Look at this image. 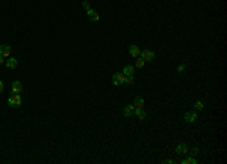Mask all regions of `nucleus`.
Here are the masks:
<instances>
[{
    "label": "nucleus",
    "instance_id": "22",
    "mask_svg": "<svg viewBox=\"0 0 227 164\" xmlns=\"http://www.w3.org/2000/svg\"><path fill=\"white\" fill-rule=\"evenodd\" d=\"M164 163L165 164H173L174 161H173V160H164Z\"/></svg>",
    "mask_w": 227,
    "mask_h": 164
},
{
    "label": "nucleus",
    "instance_id": "19",
    "mask_svg": "<svg viewBox=\"0 0 227 164\" xmlns=\"http://www.w3.org/2000/svg\"><path fill=\"white\" fill-rule=\"evenodd\" d=\"M144 63H145V62H144L142 59H138V60L135 62V66H136V68H142V66H144Z\"/></svg>",
    "mask_w": 227,
    "mask_h": 164
},
{
    "label": "nucleus",
    "instance_id": "18",
    "mask_svg": "<svg viewBox=\"0 0 227 164\" xmlns=\"http://www.w3.org/2000/svg\"><path fill=\"white\" fill-rule=\"evenodd\" d=\"M133 82H135V77H133V75H126V82H124V83H127V84H132Z\"/></svg>",
    "mask_w": 227,
    "mask_h": 164
},
{
    "label": "nucleus",
    "instance_id": "14",
    "mask_svg": "<svg viewBox=\"0 0 227 164\" xmlns=\"http://www.w3.org/2000/svg\"><path fill=\"white\" fill-rule=\"evenodd\" d=\"M123 74L124 75H133V66L132 65H126L124 69H123Z\"/></svg>",
    "mask_w": 227,
    "mask_h": 164
},
{
    "label": "nucleus",
    "instance_id": "7",
    "mask_svg": "<svg viewBox=\"0 0 227 164\" xmlns=\"http://www.w3.org/2000/svg\"><path fill=\"white\" fill-rule=\"evenodd\" d=\"M189 149H188V146L185 145V143H180V145H177L176 146V149H174V152L177 154V155H185L186 152H188Z\"/></svg>",
    "mask_w": 227,
    "mask_h": 164
},
{
    "label": "nucleus",
    "instance_id": "12",
    "mask_svg": "<svg viewBox=\"0 0 227 164\" xmlns=\"http://www.w3.org/2000/svg\"><path fill=\"white\" fill-rule=\"evenodd\" d=\"M133 105H135V109H144L145 102H144V99L141 96H136L135 99H133Z\"/></svg>",
    "mask_w": 227,
    "mask_h": 164
},
{
    "label": "nucleus",
    "instance_id": "23",
    "mask_svg": "<svg viewBox=\"0 0 227 164\" xmlns=\"http://www.w3.org/2000/svg\"><path fill=\"white\" fill-rule=\"evenodd\" d=\"M3 89H5V86H3V83L0 82V93H2V92H3Z\"/></svg>",
    "mask_w": 227,
    "mask_h": 164
},
{
    "label": "nucleus",
    "instance_id": "21",
    "mask_svg": "<svg viewBox=\"0 0 227 164\" xmlns=\"http://www.w3.org/2000/svg\"><path fill=\"white\" fill-rule=\"evenodd\" d=\"M183 71H185V65H179V66H177V72H183Z\"/></svg>",
    "mask_w": 227,
    "mask_h": 164
},
{
    "label": "nucleus",
    "instance_id": "6",
    "mask_svg": "<svg viewBox=\"0 0 227 164\" xmlns=\"http://www.w3.org/2000/svg\"><path fill=\"white\" fill-rule=\"evenodd\" d=\"M135 112V105L133 104H127L124 109H123V113H124V118H130Z\"/></svg>",
    "mask_w": 227,
    "mask_h": 164
},
{
    "label": "nucleus",
    "instance_id": "11",
    "mask_svg": "<svg viewBox=\"0 0 227 164\" xmlns=\"http://www.w3.org/2000/svg\"><path fill=\"white\" fill-rule=\"evenodd\" d=\"M17 65H18V62H17V59H14V57H9V59L6 60V66H8L9 69H15Z\"/></svg>",
    "mask_w": 227,
    "mask_h": 164
},
{
    "label": "nucleus",
    "instance_id": "13",
    "mask_svg": "<svg viewBox=\"0 0 227 164\" xmlns=\"http://www.w3.org/2000/svg\"><path fill=\"white\" fill-rule=\"evenodd\" d=\"M133 113L136 115V118H138L139 121H144V119H145V112H144L142 109H135Z\"/></svg>",
    "mask_w": 227,
    "mask_h": 164
},
{
    "label": "nucleus",
    "instance_id": "4",
    "mask_svg": "<svg viewBox=\"0 0 227 164\" xmlns=\"http://www.w3.org/2000/svg\"><path fill=\"white\" fill-rule=\"evenodd\" d=\"M21 89H23V84H21V82H14L12 83V86H11V93L12 95H18L20 92H21Z\"/></svg>",
    "mask_w": 227,
    "mask_h": 164
},
{
    "label": "nucleus",
    "instance_id": "3",
    "mask_svg": "<svg viewBox=\"0 0 227 164\" xmlns=\"http://www.w3.org/2000/svg\"><path fill=\"white\" fill-rule=\"evenodd\" d=\"M8 105H11V107H20L21 105V96H20V93L18 95H12L8 99Z\"/></svg>",
    "mask_w": 227,
    "mask_h": 164
},
{
    "label": "nucleus",
    "instance_id": "2",
    "mask_svg": "<svg viewBox=\"0 0 227 164\" xmlns=\"http://www.w3.org/2000/svg\"><path fill=\"white\" fill-rule=\"evenodd\" d=\"M124 82H126V75H124L123 72L114 74V77H112V84H114V86H120V84H123Z\"/></svg>",
    "mask_w": 227,
    "mask_h": 164
},
{
    "label": "nucleus",
    "instance_id": "9",
    "mask_svg": "<svg viewBox=\"0 0 227 164\" xmlns=\"http://www.w3.org/2000/svg\"><path fill=\"white\" fill-rule=\"evenodd\" d=\"M87 14H88V18H90V21H92V23H97V21L100 20V15H98V12H97V11H92V9H90Z\"/></svg>",
    "mask_w": 227,
    "mask_h": 164
},
{
    "label": "nucleus",
    "instance_id": "10",
    "mask_svg": "<svg viewBox=\"0 0 227 164\" xmlns=\"http://www.w3.org/2000/svg\"><path fill=\"white\" fill-rule=\"evenodd\" d=\"M129 53H130V56H132V57H139L141 50H139L136 45H130V47H129Z\"/></svg>",
    "mask_w": 227,
    "mask_h": 164
},
{
    "label": "nucleus",
    "instance_id": "20",
    "mask_svg": "<svg viewBox=\"0 0 227 164\" xmlns=\"http://www.w3.org/2000/svg\"><path fill=\"white\" fill-rule=\"evenodd\" d=\"M197 154H198V149H197V148H192V149H191V155H192V157H195Z\"/></svg>",
    "mask_w": 227,
    "mask_h": 164
},
{
    "label": "nucleus",
    "instance_id": "17",
    "mask_svg": "<svg viewBox=\"0 0 227 164\" xmlns=\"http://www.w3.org/2000/svg\"><path fill=\"white\" fill-rule=\"evenodd\" d=\"M194 107H195V110H197V112H201V110H203V102H201V101H197Z\"/></svg>",
    "mask_w": 227,
    "mask_h": 164
},
{
    "label": "nucleus",
    "instance_id": "24",
    "mask_svg": "<svg viewBox=\"0 0 227 164\" xmlns=\"http://www.w3.org/2000/svg\"><path fill=\"white\" fill-rule=\"evenodd\" d=\"M3 63H5V60H3V56H0V66H2Z\"/></svg>",
    "mask_w": 227,
    "mask_h": 164
},
{
    "label": "nucleus",
    "instance_id": "16",
    "mask_svg": "<svg viewBox=\"0 0 227 164\" xmlns=\"http://www.w3.org/2000/svg\"><path fill=\"white\" fill-rule=\"evenodd\" d=\"M82 8H83V9H85V11L88 12V11H90V9H91V6H90V2H88V0H83V2H82Z\"/></svg>",
    "mask_w": 227,
    "mask_h": 164
},
{
    "label": "nucleus",
    "instance_id": "5",
    "mask_svg": "<svg viewBox=\"0 0 227 164\" xmlns=\"http://www.w3.org/2000/svg\"><path fill=\"white\" fill-rule=\"evenodd\" d=\"M185 121H186V122H189V123L195 122V121H197V113H195L194 110L186 112V113H185Z\"/></svg>",
    "mask_w": 227,
    "mask_h": 164
},
{
    "label": "nucleus",
    "instance_id": "8",
    "mask_svg": "<svg viewBox=\"0 0 227 164\" xmlns=\"http://www.w3.org/2000/svg\"><path fill=\"white\" fill-rule=\"evenodd\" d=\"M9 54H11V47H9L8 44L0 45V56H3V57H9Z\"/></svg>",
    "mask_w": 227,
    "mask_h": 164
},
{
    "label": "nucleus",
    "instance_id": "1",
    "mask_svg": "<svg viewBox=\"0 0 227 164\" xmlns=\"http://www.w3.org/2000/svg\"><path fill=\"white\" fill-rule=\"evenodd\" d=\"M139 56H141V59L144 62H153L156 59V53L153 50H144V51H141Z\"/></svg>",
    "mask_w": 227,
    "mask_h": 164
},
{
    "label": "nucleus",
    "instance_id": "15",
    "mask_svg": "<svg viewBox=\"0 0 227 164\" xmlns=\"http://www.w3.org/2000/svg\"><path fill=\"white\" fill-rule=\"evenodd\" d=\"M197 163V160L191 155V157H186V158H183L182 160V164H195Z\"/></svg>",
    "mask_w": 227,
    "mask_h": 164
}]
</instances>
